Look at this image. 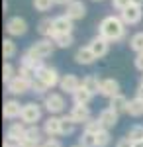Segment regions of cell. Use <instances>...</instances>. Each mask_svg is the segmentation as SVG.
<instances>
[{
    "label": "cell",
    "instance_id": "cell-1",
    "mask_svg": "<svg viewBox=\"0 0 143 147\" xmlns=\"http://www.w3.org/2000/svg\"><path fill=\"white\" fill-rule=\"evenodd\" d=\"M98 34L106 37L110 43L121 41L125 37V24L121 22L120 16H106L98 26Z\"/></svg>",
    "mask_w": 143,
    "mask_h": 147
},
{
    "label": "cell",
    "instance_id": "cell-2",
    "mask_svg": "<svg viewBox=\"0 0 143 147\" xmlns=\"http://www.w3.org/2000/svg\"><path fill=\"white\" fill-rule=\"evenodd\" d=\"M55 41L53 39H49V37H41L39 41H33L32 45L28 47V51L26 53H30V55L37 57V59H47L49 55H53V51H55Z\"/></svg>",
    "mask_w": 143,
    "mask_h": 147
},
{
    "label": "cell",
    "instance_id": "cell-3",
    "mask_svg": "<svg viewBox=\"0 0 143 147\" xmlns=\"http://www.w3.org/2000/svg\"><path fill=\"white\" fill-rule=\"evenodd\" d=\"M65 98H63V94H59V92H49V94H45L43 96V108L49 112V116H57V114H61L65 110Z\"/></svg>",
    "mask_w": 143,
    "mask_h": 147
},
{
    "label": "cell",
    "instance_id": "cell-4",
    "mask_svg": "<svg viewBox=\"0 0 143 147\" xmlns=\"http://www.w3.org/2000/svg\"><path fill=\"white\" fill-rule=\"evenodd\" d=\"M22 120L26 125H35L39 120H41V106L37 104V102H28V104H24L22 108Z\"/></svg>",
    "mask_w": 143,
    "mask_h": 147
},
{
    "label": "cell",
    "instance_id": "cell-5",
    "mask_svg": "<svg viewBox=\"0 0 143 147\" xmlns=\"http://www.w3.org/2000/svg\"><path fill=\"white\" fill-rule=\"evenodd\" d=\"M35 77H37V79H41L49 88H53V86H57V84L61 82L59 71H57L55 67H49V65H43V67L37 71V75H35Z\"/></svg>",
    "mask_w": 143,
    "mask_h": 147
},
{
    "label": "cell",
    "instance_id": "cell-6",
    "mask_svg": "<svg viewBox=\"0 0 143 147\" xmlns=\"http://www.w3.org/2000/svg\"><path fill=\"white\" fill-rule=\"evenodd\" d=\"M120 18H121V22L125 24V26H135V24L141 22L143 8L137 6V4H132V6H127L123 12H120Z\"/></svg>",
    "mask_w": 143,
    "mask_h": 147
},
{
    "label": "cell",
    "instance_id": "cell-7",
    "mask_svg": "<svg viewBox=\"0 0 143 147\" xmlns=\"http://www.w3.org/2000/svg\"><path fill=\"white\" fill-rule=\"evenodd\" d=\"M28 32V22L20 18V16H12L10 20L6 22V34L12 37H20Z\"/></svg>",
    "mask_w": 143,
    "mask_h": 147
},
{
    "label": "cell",
    "instance_id": "cell-8",
    "mask_svg": "<svg viewBox=\"0 0 143 147\" xmlns=\"http://www.w3.org/2000/svg\"><path fill=\"white\" fill-rule=\"evenodd\" d=\"M88 47L92 49V53L96 55V59H102V57L108 55V51H110V41L98 34V35H94V37L88 41Z\"/></svg>",
    "mask_w": 143,
    "mask_h": 147
},
{
    "label": "cell",
    "instance_id": "cell-9",
    "mask_svg": "<svg viewBox=\"0 0 143 147\" xmlns=\"http://www.w3.org/2000/svg\"><path fill=\"white\" fill-rule=\"evenodd\" d=\"M59 86H61V90L67 92V94H75V92L82 86V80L78 79L77 75H73V73H69V75H63L61 77V82H59Z\"/></svg>",
    "mask_w": 143,
    "mask_h": 147
},
{
    "label": "cell",
    "instance_id": "cell-10",
    "mask_svg": "<svg viewBox=\"0 0 143 147\" xmlns=\"http://www.w3.org/2000/svg\"><path fill=\"white\" fill-rule=\"evenodd\" d=\"M26 131H28V127H26L24 122H14L6 131V141H12V143L20 145V141L26 137Z\"/></svg>",
    "mask_w": 143,
    "mask_h": 147
},
{
    "label": "cell",
    "instance_id": "cell-11",
    "mask_svg": "<svg viewBox=\"0 0 143 147\" xmlns=\"http://www.w3.org/2000/svg\"><path fill=\"white\" fill-rule=\"evenodd\" d=\"M22 108L24 104H20L18 100H10L4 102V106H2V116H4V120H16V118H22Z\"/></svg>",
    "mask_w": 143,
    "mask_h": 147
},
{
    "label": "cell",
    "instance_id": "cell-12",
    "mask_svg": "<svg viewBox=\"0 0 143 147\" xmlns=\"http://www.w3.org/2000/svg\"><path fill=\"white\" fill-rule=\"evenodd\" d=\"M118 120H120V114L114 112L110 106L104 108V110L98 114V122L102 124L104 129H112V127H116V125H118Z\"/></svg>",
    "mask_w": 143,
    "mask_h": 147
},
{
    "label": "cell",
    "instance_id": "cell-13",
    "mask_svg": "<svg viewBox=\"0 0 143 147\" xmlns=\"http://www.w3.org/2000/svg\"><path fill=\"white\" fill-rule=\"evenodd\" d=\"M6 88L10 94H26L28 90H32V80L24 79V77H16L14 80H10L8 84H6Z\"/></svg>",
    "mask_w": 143,
    "mask_h": 147
},
{
    "label": "cell",
    "instance_id": "cell-14",
    "mask_svg": "<svg viewBox=\"0 0 143 147\" xmlns=\"http://www.w3.org/2000/svg\"><path fill=\"white\" fill-rule=\"evenodd\" d=\"M53 30H55V35L57 34H73L75 26H73V20L71 18H67L65 14H61V16H55L53 18Z\"/></svg>",
    "mask_w": 143,
    "mask_h": 147
},
{
    "label": "cell",
    "instance_id": "cell-15",
    "mask_svg": "<svg viewBox=\"0 0 143 147\" xmlns=\"http://www.w3.org/2000/svg\"><path fill=\"white\" fill-rule=\"evenodd\" d=\"M65 16L71 18L73 22H75V20H82V18L86 16V6H84V2H80V0L71 2V4L65 8Z\"/></svg>",
    "mask_w": 143,
    "mask_h": 147
},
{
    "label": "cell",
    "instance_id": "cell-16",
    "mask_svg": "<svg viewBox=\"0 0 143 147\" xmlns=\"http://www.w3.org/2000/svg\"><path fill=\"white\" fill-rule=\"evenodd\" d=\"M71 118H73V122L75 124H86L88 120H92L90 118V108L88 106H84V104H75L73 106V110H71Z\"/></svg>",
    "mask_w": 143,
    "mask_h": 147
},
{
    "label": "cell",
    "instance_id": "cell-17",
    "mask_svg": "<svg viewBox=\"0 0 143 147\" xmlns=\"http://www.w3.org/2000/svg\"><path fill=\"white\" fill-rule=\"evenodd\" d=\"M43 134H47V137L61 136V116H49V118L45 120Z\"/></svg>",
    "mask_w": 143,
    "mask_h": 147
},
{
    "label": "cell",
    "instance_id": "cell-18",
    "mask_svg": "<svg viewBox=\"0 0 143 147\" xmlns=\"http://www.w3.org/2000/svg\"><path fill=\"white\" fill-rule=\"evenodd\" d=\"M100 94L106 96V98H114L116 94H120V82L116 79H102Z\"/></svg>",
    "mask_w": 143,
    "mask_h": 147
},
{
    "label": "cell",
    "instance_id": "cell-19",
    "mask_svg": "<svg viewBox=\"0 0 143 147\" xmlns=\"http://www.w3.org/2000/svg\"><path fill=\"white\" fill-rule=\"evenodd\" d=\"M75 61H77L78 65H92L94 61H96V55L92 53V49L90 47H78L77 53H75Z\"/></svg>",
    "mask_w": 143,
    "mask_h": 147
},
{
    "label": "cell",
    "instance_id": "cell-20",
    "mask_svg": "<svg viewBox=\"0 0 143 147\" xmlns=\"http://www.w3.org/2000/svg\"><path fill=\"white\" fill-rule=\"evenodd\" d=\"M127 104H130V100H127L121 92L116 94L114 98H110V108L118 114H127Z\"/></svg>",
    "mask_w": 143,
    "mask_h": 147
},
{
    "label": "cell",
    "instance_id": "cell-21",
    "mask_svg": "<svg viewBox=\"0 0 143 147\" xmlns=\"http://www.w3.org/2000/svg\"><path fill=\"white\" fill-rule=\"evenodd\" d=\"M82 86L86 88L90 94H100V86H102V79H98L96 75H86L82 79Z\"/></svg>",
    "mask_w": 143,
    "mask_h": 147
},
{
    "label": "cell",
    "instance_id": "cell-22",
    "mask_svg": "<svg viewBox=\"0 0 143 147\" xmlns=\"http://www.w3.org/2000/svg\"><path fill=\"white\" fill-rule=\"evenodd\" d=\"M37 32H39L41 37L53 39V35H55V30H53V18H43L41 22L37 24Z\"/></svg>",
    "mask_w": 143,
    "mask_h": 147
},
{
    "label": "cell",
    "instance_id": "cell-23",
    "mask_svg": "<svg viewBox=\"0 0 143 147\" xmlns=\"http://www.w3.org/2000/svg\"><path fill=\"white\" fill-rule=\"evenodd\" d=\"M20 65H24V67H30L32 71H35V75H37V71L43 67V61L41 59H37V57L30 55V53H24L22 55V61H20Z\"/></svg>",
    "mask_w": 143,
    "mask_h": 147
},
{
    "label": "cell",
    "instance_id": "cell-24",
    "mask_svg": "<svg viewBox=\"0 0 143 147\" xmlns=\"http://www.w3.org/2000/svg\"><path fill=\"white\" fill-rule=\"evenodd\" d=\"M16 53H18V47L14 43V39L6 37V39L2 41V57H4V59H14Z\"/></svg>",
    "mask_w": 143,
    "mask_h": 147
},
{
    "label": "cell",
    "instance_id": "cell-25",
    "mask_svg": "<svg viewBox=\"0 0 143 147\" xmlns=\"http://www.w3.org/2000/svg\"><path fill=\"white\" fill-rule=\"evenodd\" d=\"M92 96H94V94H90L84 86H80V88L73 94V102H75V104H84V106H88V102L92 100Z\"/></svg>",
    "mask_w": 143,
    "mask_h": 147
},
{
    "label": "cell",
    "instance_id": "cell-26",
    "mask_svg": "<svg viewBox=\"0 0 143 147\" xmlns=\"http://www.w3.org/2000/svg\"><path fill=\"white\" fill-rule=\"evenodd\" d=\"M53 41H55L57 47L67 49V47H71L75 43V37H73V34H57L55 37H53Z\"/></svg>",
    "mask_w": 143,
    "mask_h": 147
},
{
    "label": "cell",
    "instance_id": "cell-27",
    "mask_svg": "<svg viewBox=\"0 0 143 147\" xmlns=\"http://www.w3.org/2000/svg\"><path fill=\"white\" fill-rule=\"evenodd\" d=\"M127 114L133 116V118L143 116V100H139V98H132L130 104H127Z\"/></svg>",
    "mask_w": 143,
    "mask_h": 147
},
{
    "label": "cell",
    "instance_id": "cell-28",
    "mask_svg": "<svg viewBox=\"0 0 143 147\" xmlns=\"http://www.w3.org/2000/svg\"><path fill=\"white\" fill-rule=\"evenodd\" d=\"M75 127H77V124L73 122L71 114L69 116H61V136H71L75 131Z\"/></svg>",
    "mask_w": 143,
    "mask_h": 147
},
{
    "label": "cell",
    "instance_id": "cell-29",
    "mask_svg": "<svg viewBox=\"0 0 143 147\" xmlns=\"http://www.w3.org/2000/svg\"><path fill=\"white\" fill-rule=\"evenodd\" d=\"M78 145L80 147H98L96 136L94 134H88V131H82V136L78 137Z\"/></svg>",
    "mask_w": 143,
    "mask_h": 147
},
{
    "label": "cell",
    "instance_id": "cell-30",
    "mask_svg": "<svg viewBox=\"0 0 143 147\" xmlns=\"http://www.w3.org/2000/svg\"><path fill=\"white\" fill-rule=\"evenodd\" d=\"M130 47L135 53H143V32H137L130 37Z\"/></svg>",
    "mask_w": 143,
    "mask_h": 147
},
{
    "label": "cell",
    "instance_id": "cell-31",
    "mask_svg": "<svg viewBox=\"0 0 143 147\" xmlns=\"http://www.w3.org/2000/svg\"><path fill=\"white\" fill-rule=\"evenodd\" d=\"M16 77L18 75H16V69L12 67V63H4V67H2V80H4V84H8Z\"/></svg>",
    "mask_w": 143,
    "mask_h": 147
},
{
    "label": "cell",
    "instance_id": "cell-32",
    "mask_svg": "<svg viewBox=\"0 0 143 147\" xmlns=\"http://www.w3.org/2000/svg\"><path fill=\"white\" fill-rule=\"evenodd\" d=\"M127 137L132 139L133 143L135 141H143V125L141 124H135L130 127V131H127Z\"/></svg>",
    "mask_w": 143,
    "mask_h": 147
},
{
    "label": "cell",
    "instance_id": "cell-33",
    "mask_svg": "<svg viewBox=\"0 0 143 147\" xmlns=\"http://www.w3.org/2000/svg\"><path fill=\"white\" fill-rule=\"evenodd\" d=\"M26 139H32L35 143L41 145V129L37 125H28V131H26Z\"/></svg>",
    "mask_w": 143,
    "mask_h": 147
},
{
    "label": "cell",
    "instance_id": "cell-34",
    "mask_svg": "<svg viewBox=\"0 0 143 147\" xmlns=\"http://www.w3.org/2000/svg\"><path fill=\"white\" fill-rule=\"evenodd\" d=\"M96 141H98V147H108L112 141L110 129H100L98 134H96Z\"/></svg>",
    "mask_w": 143,
    "mask_h": 147
},
{
    "label": "cell",
    "instance_id": "cell-35",
    "mask_svg": "<svg viewBox=\"0 0 143 147\" xmlns=\"http://www.w3.org/2000/svg\"><path fill=\"white\" fill-rule=\"evenodd\" d=\"M32 90L35 92V94H43V96H45L47 90H49V86H47L41 79H37V77H35V79L32 80Z\"/></svg>",
    "mask_w": 143,
    "mask_h": 147
},
{
    "label": "cell",
    "instance_id": "cell-36",
    "mask_svg": "<svg viewBox=\"0 0 143 147\" xmlns=\"http://www.w3.org/2000/svg\"><path fill=\"white\" fill-rule=\"evenodd\" d=\"M55 6V0H33V8L37 12H47Z\"/></svg>",
    "mask_w": 143,
    "mask_h": 147
},
{
    "label": "cell",
    "instance_id": "cell-37",
    "mask_svg": "<svg viewBox=\"0 0 143 147\" xmlns=\"http://www.w3.org/2000/svg\"><path fill=\"white\" fill-rule=\"evenodd\" d=\"M100 129H104V127H102V124L98 122V118H96V120H88L86 124H84V131H88V134H94V136H96Z\"/></svg>",
    "mask_w": 143,
    "mask_h": 147
},
{
    "label": "cell",
    "instance_id": "cell-38",
    "mask_svg": "<svg viewBox=\"0 0 143 147\" xmlns=\"http://www.w3.org/2000/svg\"><path fill=\"white\" fill-rule=\"evenodd\" d=\"M132 4H133V0H112V6L120 12H123L127 6H132Z\"/></svg>",
    "mask_w": 143,
    "mask_h": 147
},
{
    "label": "cell",
    "instance_id": "cell-39",
    "mask_svg": "<svg viewBox=\"0 0 143 147\" xmlns=\"http://www.w3.org/2000/svg\"><path fill=\"white\" fill-rule=\"evenodd\" d=\"M116 147H133V141H132L127 136H125V137H121V139H118Z\"/></svg>",
    "mask_w": 143,
    "mask_h": 147
},
{
    "label": "cell",
    "instance_id": "cell-40",
    "mask_svg": "<svg viewBox=\"0 0 143 147\" xmlns=\"http://www.w3.org/2000/svg\"><path fill=\"white\" fill-rule=\"evenodd\" d=\"M133 63H135V69H137L139 73H143V53H137Z\"/></svg>",
    "mask_w": 143,
    "mask_h": 147
},
{
    "label": "cell",
    "instance_id": "cell-41",
    "mask_svg": "<svg viewBox=\"0 0 143 147\" xmlns=\"http://www.w3.org/2000/svg\"><path fill=\"white\" fill-rule=\"evenodd\" d=\"M18 147H41V145H39V143H35V141H32V139H26V137H24Z\"/></svg>",
    "mask_w": 143,
    "mask_h": 147
},
{
    "label": "cell",
    "instance_id": "cell-42",
    "mask_svg": "<svg viewBox=\"0 0 143 147\" xmlns=\"http://www.w3.org/2000/svg\"><path fill=\"white\" fill-rule=\"evenodd\" d=\"M43 147H61V143H59L57 139H53V137H49V139L43 143Z\"/></svg>",
    "mask_w": 143,
    "mask_h": 147
},
{
    "label": "cell",
    "instance_id": "cell-43",
    "mask_svg": "<svg viewBox=\"0 0 143 147\" xmlns=\"http://www.w3.org/2000/svg\"><path fill=\"white\" fill-rule=\"evenodd\" d=\"M135 98L143 100V86H137V90H135Z\"/></svg>",
    "mask_w": 143,
    "mask_h": 147
},
{
    "label": "cell",
    "instance_id": "cell-44",
    "mask_svg": "<svg viewBox=\"0 0 143 147\" xmlns=\"http://www.w3.org/2000/svg\"><path fill=\"white\" fill-rule=\"evenodd\" d=\"M71 2H75V0H55V4H61V6H69V4H71Z\"/></svg>",
    "mask_w": 143,
    "mask_h": 147
},
{
    "label": "cell",
    "instance_id": "cell-45",
    "mask_svg": "<svg viewBox=\"0 0 143 147\" xmlns=\"http://www.w3.org/2000/svg\"><path fill=\"white\" fill-rule=\"evenodd\" d=\"M133 4H137V6H141V8H143V0H133Z\"/></svg>",
    "mask_w": 143,
    "mask_h": 147
},
{
    "label": "cell",
    "instance_id": "cell-46",
    "mask_svg": "<svg viewBox=\"0 0 143 147\" xmlns=\"http://www.w3.org/2000/svg\"><path fill=\"white\" fill-rule=\"evenodd\" d=\"M133 147H143V141H135V143H133Z\"/></svg>",
    "mask_w": 143,
    "mask_h": 147
},
{
    "label": "cell",
    "instance_id": "cell-47",
    "mask_svg": "<svg viewBox=\"0 0 143 147\" xmlns=\"http://www.w3.org/2000/svg\"><path fill=\"white\" fill-rule=\"evenodd\" d=\"M139 86H143V73H141V77H139Z\"/></svg>",
    "mask_w": 143,
    "mask_h": 147
},
{
    "label": "cell",
    "instance_id": "cell-48",
    "mask_svg": "<svg viewBox=\"0 0 143 147\" xmlns=\"http://www.w3.org/2000/svg\"><path fill=\"white\" fill-rule=\"evenodd\" d=\"M92 2H102V0H92Z\"/></svg>",
    "mask_w": 143,
    "mask_h": 147
},
{
    "label": "cell",
    "instance_id": "cell-49",
    "mask_svg": "<svg viewBox=\"0 0 143 147\" xmlns=\"http://www.w3.org/2000/svg\"><path fill=\"white\" fill-rule=\"evenodd\" d=\"M73 147H80V145H73Z\"/></svg>",
    "mask_w": 143,
    "mask_h": 147
},
{
    "label": "cell",
    "instance_id": "cell-50",
    "mask_svg": "<svg viewBox=\"0 0 143 147\" xmlns=\"http://www.w3.org/2000/svg\"><path fill=\"white\" fill-rule=\"evenodd\" d=\"M41 147H43V145H41Z\"/></svg>",
    "mask_w": 143,
    "mask_h": 147
}]
</instances>
